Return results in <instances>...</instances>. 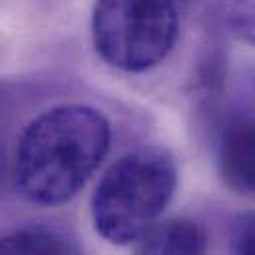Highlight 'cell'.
<instances>
[{
    "label": "cell",
    "instance_id": "4",
    "mask_svg": "<svg viewBox=\"0 0 255 255\" xmlns=\"http://www.w3.org/2000/svg\"><path fill=\"white\" fill-rule=\"evenodd\" d=\"M217 171L233 193L255 199V116L231 120L217 143Z\"/></svg>",
    "mask_w": 255,
    "mask_h": 255
},
{
    "label": "cell",
    "instance_id": "5",
    "mask_svg": "<svg viewBox=\"0 0 255 255\" xmlns=\"http://www.w3.org/2000/svg\"><path fill=\"white\" fill-rule=\"evenodd\" d=\"M137 253L175 255V253H203L207 249V233L203 227L185 217L157 221L135 245Z\"/></svg>",
    "mask_w": 255,
    "mask_h": 255
},
{
    "label": "cell",
    "instance_id": "1",
    "mask_svg": "<svg viewBox=\"0 0 255 255\" xmlns=\"http://www.w3.org/2000/svg\"><path fill=\"white\" fill-rule=\"evenodd\" d=\"M112 129L84 104L46 110L22 131L12 165L16 191L30 203L56 207L74 199L104 161Z\"/></svg>",
    "mask_w": 255,
    "mask_h": 255
},
{
    "label": "cell",
    "instance_id": "6",
    "mask_svg": "<svg viewBox=\"0 0 255 255\" xmlns=\"http://www.w3.org/2000/svg\"><path fill=\"white\" fill-rule=\"evenodd\" d=\"M2 251L4 253H40V255H62V253H78V247L64 237L62 233L48 229V227H20L4 235L2 239Z\"/></svg>",
    "mask_w": 255,
    "mask_h": 255
},
{
    "label": "cell",
    "instance_id": "8",
    "mask_svg": "<svg viewBox=\"0 0 255 255\" xmlns=\"http://www.w3.org/2000/svg\"><path fill=\"white\" fill-rule=\"evenodd\" d=\"M229 251L239 255L255 253V211H243L233 217L229 227Z\"/></svg>",
    "mask_w": 255,
    "mask_h": 255
},
{
    "label": "cell",
    "instance_id": "2",
    "mask_svg": "<svg viewBox=\"0 0 255 255\" xmlns=\"http://www.w3.org/2000/svg\"><path fill=\"white\" fill-rule=\"evenodd\" d=\"M175 187L177 167L165 149L141 147L122 155L92 193L94 229L112 245H135L157 223Z\"/></svg>",
    "mask_w": 255,
    "mask_h": 255
},
{
    "label": "cell",
    "instance_id": "7",
    "mask_svg": "<svg viewBox=\"0 0 255 255\" xmlns=\"http://www.w3.org/2000/svg\"><path fill=\"white\" fill-rule=\"evenodd\" d=\"M217 14L231 36L255 48V0H219Z\"/></svg>",
    "mask_w": 255,
    "mask_h": 255
},
{
    "label": "cell",
    "instance_id": "3",
    "mask_svg": "<svg viewBox=\"0 0 255 255\" xmlns=\"http://www.w3.org/2000/svg\"><path fill=\"white\" fill-rule=\"evenodd\" d=\"M179 36L175 0H96L92 42L98 56L122 72L159 66Z\"/></svg>",
    "mask_w": 255,
    "mask_h": 255
}]
</instances>
